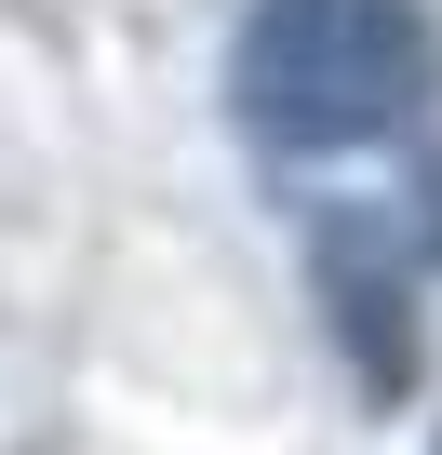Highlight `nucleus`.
I'll return each mask as SVG.
<instances>
[{
    "instance_id": "f257e3e1",
    "label": "nucleus",
    "mask_w": 442,
    "mask_h": 455,
    "mask_svg": "<svg viewBox=\"0 0 442 455\" xmlns=\"http://www.w3.org/2000/svg\"><path fill=\"white\" fill-rule=\"evenodd\" d=\"M429 94V28L415 0H255L242 54H229V108L242 134L322 161V148H375L402 134Z\"/></svg>"
}]
</instances>
